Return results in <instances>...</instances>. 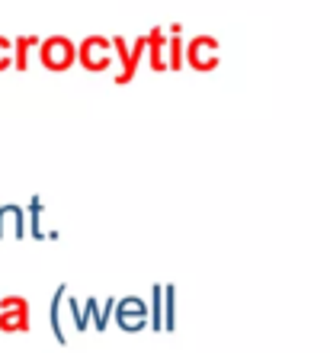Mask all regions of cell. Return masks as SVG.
I'll list each match as a JSON object with an SVG mask.
<instances>
[{
    "label": "cell",
    "instance_id": "3957f363",
    "mask_svg": "<svg viewBox=\"0 0 330 353\" xmlns=\"http://www.w3.org/2000/svg\"><path fill=\"white\" fill-rule=\"evenodd\" d=\"M39 61L48 71H68L77 61V46L68 36H48L39 42Z\"/></svg>",
    "mask_w": 330,
    "mask_h": 353
},
{
    "label": "cell",
    "instance_id": "9c48e42d",
    "mask_svg": "<svg viewBox=\"0 0 330 353\" xmlns=\"http://www.w3.org/2000/svg\"><path fill=\"white\" fill-rule=\"evenodd\" d=\"M68 302V286L61 283V286L55 289V296H52V305H48V327H52V334H55V341L61 347H68V331L65 325H61V305Z\"/></svg>",
    "mask_w": 330,
    "mask_h": 353
},
{
    "label": "cell",
    "instance_id": "7a4b0ae2",
    "mask_svg": "<svg viewBox=\"0 0 330 353\" xmlns=\"http://www.w3.org/2000/svg\"><path fill=\"white\" fill-rule=\"evenodd\" d=\"M77 61H81L83 71L90 74H100V71H110L116 65V52H112V39L106 36H87L77 48Z\"/></svg>",
    "mask_w": 330,
    "mask_h": 353
},
{
    "label": "cell",
    "instance_id": "52a82bcc",
    "mask_svg": "<svg viewBox=\"0 0 330 353\" xmlns=\"http://www.w3.org/2000/svg\"><path fill=\"white\" fill-rule=\"evenodd\" d=\"M3 238H17V241L26 238V212L19 205H0V241Z\"/></svg>",
    "mask_w": 330,
    "mask_h": 353
},
{
    "label": "cell",
    "instance_id": "2e32d148",
    "mask_svg": "<svg viewBox=\"0 0 330 353\" xmlns=\"http://www.w3.org/2000/svg\"><path fill=\"white\" fill-rule=\"evenodd\" d=\"M13 68V39L0 36V71Z\"/></svg>",
    "mask_w": 330,
    "mask_h": 353
},
{
    "label": "cell",
    "instance_id": "8fae6325",
    "mask_svg": "<svg viewBox=\"0 0 330 353\" xmlns=\"http://www.w3.org/2000/svg\"><path fill=\"white\" fill-rule=\"evenodd\" d=\"M147 327L154 334H164V286H151V308H147Z\"/></svg>",
    "mask_w": 330,
    "mask_h": 353
},
{
    "label": "cell",
    "instance_id": "9a60e30c",
    "mask_svg": "<svg viewBox=\"0 0 330 353\" xmlns=\"http://www.w3.org/2000/svg\"><path fill=\"white\" fill-rule=\"evenodd\" d=\"M68 308H71V321H74V327H77V331H87V327H90V321H87V315H83V308H81V302H77V299H68Z\"/></svg>",
    "mask_w": 330,
    "mask_h": 353
},
{
    "label": "cell",
    "instance_id": "8992f818",
    "mask_svg": "<svg viewBox=\"0 0 330 353\" xmlns=\"http://www.w3.org/2000/svg\"><path fill=\"white\" fill-rule=\"evenodd\" d=\"M116 325L125 331V334H138V331H145L147 327V305L141 299L129 296V299H119L116 302Z\"/></svg>",
    "mask_w": 330,
    "mask_h": 353
},
{
    "label": "cell",
    "instance_id": "ba28073f",
    "mask_svg": "<svg viewBox=\"0 0 330 353\" xmlns=\"http://www.w3.org/2000/svg\"><path fill=\"white\" fill-rule=\"evenodd\" d=\"M167 48H170V32L151 29V32H147V65H151V71H170V65H167Z\"/></svg>",
    "mask_w": 330,
    "mask_h": 353
},
{
    "label": "cell",
    "instance_id": "5b68a950",
    "mask_svg": "<svg viewBox=\"0 0 330 353\" xmlns=\"http://www.w3.org/2000/svg\"><path fill=\"white\" fill-rule=\"evenodd\" d=\"M221 61L218 39L212 36H196L193 42H186V65L193 71H215Z\"/></svg>",
    "mask_w": 330,
    "mask_h": 353
},
{
    "label": "cell",
    "instance_id": "277c9868",
    "mask_svg": "<svg viewBox=\"0 0 330 353\" xmlns=\"http://www.w3.org/2000/svg\"><path fill=\"white\" fill-rule=\"evenodd\" d=\"M32 318H29V302L23 296L0 299V331L3 334H29Z\"/></svg>",
    "mask_w": 330,
    "mask_h": 353
},
{
    "label": "cell",
    "instance_id": "5bb4252c",
    "mask_svg": "<svg viewBox=\"0 0 330 353\" xmlns=\"http://www.w3.org/2000/svg\"><path fill=\"white\" fill-rule=\"evenodd\" d=\"M164 331H176V289L164 286Z\"/></svg>",
    "mask_w": 330,
    "mask_h": 353
},
{
    "label": "cell",
    "instance_id": "30bf717a",
    "mask_svg": "<svg viewBox=\"0 0 330 353\" xmlns=\"http://www.w3.org/2000/svg\"><path fill=\"white\" fill-rule=\"evenodd\" d=\"M29 238L32 241H58V232H42V199H29Z\"/></svg>",
    "mask_w": 330,
    "mask_h": 353
},
{
    "label": "cell",
    "instance_id": "4fadbf2b",
    "mask_svg": "<svg viewBox=\"0 0 330 353\" xmlns=\"http://www.w3.org/2000/svg\"><path fill=\"white\" fill-rule=\"evenodd\" d=\"M36 42H39L36 36L13 39V68H17V71H26V68H29V52L36 48Z\"/></svg>",
    "mask_w": 330,
    "mask_h": 353
},
{
    "label": "cell",
    "instance_id": "6da1fadb",
    "mask_svg": "<svg viewBox=\"0 0 330 353\" xmlns=\"http://www.w3.org/2000/svg\"><path fill=\"white\" fill-rule=\"evenodd\" d=\"M112 52H116V61H119V71H116L112 81L122 87L138 74V65H141V58L147 55V36H138L135 42H132V48L122 36H112Z\"/></svg>",
    "mask_w": 330,
    "mask_h": 353
},
{
    "label": "cell",
    "instance_id": "7c38bea8",
    "mask_svg": "<svg viewBox=\"0 0 330 353\" xmlns=\"http://www.w3.org/2000/svg\"><path fill=\"white\" fill-rule=\"evenodd\" d=\"M170 48H167V65L170 71H183V61H186V48H183V26H170Z\"/></svg>",
    "mask_w": 330,
    "mask_h": 353
}]
</instances>
